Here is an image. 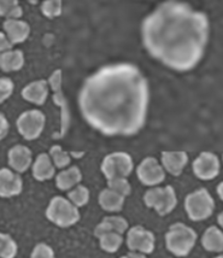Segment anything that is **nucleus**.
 <instances>
[{"mask_svg": "<svg viewBox=\"0 0 223 258\" xmlns=\"http://www.w3.org/2000/svg\"><path fill=\"white\" fill-rule=\"evenodd\" d=\"M150 86L131 63L102 66L80 88L78 106L84 120L107 137H132L145 125Z\"/></svg>", "mask_w": 223, "mask_h": 258, "instance_id": "nucleus-1", "label": "nucleus"}, {"mask_svg": "<svg viewBox=\"0 0 223 258\" xmlns=\"http://www.w3.org/2000/svg\"><path fill=\"white\" fill-rule=\"evenodd\" d=\"M210 24L202 11L182 2H165L145 17L141 36L146 52L169 69L189 72L200 63Z\"/></svg>", "mask_w": 223, "mask_h": 258, "instance_id": "nucleus-2", "label": "nucleus"}, {"mask_svg": "<svg viewBox=\"0 0 223 258\" xmlns=\"http://www.w3.org/2000/svg\"><path fill=\"white\" fill-rule=\"evenodd\" d=\"M196 242V231L181 222L172 224L165 234L166 248L176 257L188 256L195 247Z\"/></svg>", "mask_w": 223, "mask_h": 258, "instance_id": "nucleus-3", "label": "nucleus"}, {"mask_svg": "<svg viewBox=\"0 0 223 258\" xmlns=\"http://www.w3.org/2000/svg\"><path fill=\"white\" fill-rule=\"evenodd\" d=\"M185 210L194 222H201L209 219L214 211V200L207 189L200 188L190 192L185 198Z\"/></svg>", "mask_w": 223, "mask_h": 258, "instance_id": "nucleus-4", "label": "nucleus"}, {"mask_svg": "<svg viewBox=\"0 0 223 258\" xmlns=\"http://www.w3.org/2000/svg\"><path fill=\"white\" fill-rule=\"evenodd\" d=\"M45 216L48 221L63 229L76 224L80 219L78 209L71 204L68 199L61 196H57L51 199L46 208Z\"/></svg>", "mask_w": 223, "mask_h": 258, "instance_id": "nucleus-5", "label": "nucleus"}, {"mask_svg": "<svg viewBox=\"0 0 223 258\" xmlns=\"http://www.w3.org/2000/svg\"><path fill=\"white\" fill-rule=\"evenodd\" d=\"M143 200L146 207L154 209L162 217L174 211L177 206L176 191L172 186L153 187L145 192Z\"/></svg>", "mask_w": 223, "mask_h": 258, "instance_id": "nucleus-6", "label": "nucleus"}, {"mask_svg": "<svg viewBox=\"0 0 223 258\" xmlns=\"http://www.w3.org/2000/svg\"><path fill=\"white\" fill-rule=\"evenodd\" d=\"M48 87H51L53 91V101L55 106L61 109V128L58 138H63L67 133L71 125V111L68 107V102L66 97L62 89L63 86V74L61 70H57L52 73V75L48 78Z\"/></svg>", "mask_w": 223, "mask_h": 258, "instance_id": "nucleus-7", "label": "nucleus"}, {"mask_svg": "<svg viewBox=\"0 0 223 258\" xmlns=\"http://www.w3.org/2000/svg\"><path fill=\"white\" fill-rule=\"evenodd\" d=\"M133 168V159L126 152L111 153L103 158L101 163V171L107 180L114 178H128Z\"/></svg>", "mask_w": 223, "mask_h": 258, "instance_id": "nucleus-8", "label": "nucleus"}, {"mask_svg": "<svg viewBox=\"0 0 223 258\" xmlns=\"http://www.w3.org/2000/svg\"><path fill=\"white\" fill-rule=\"evenodd\" d=\"M17 128L21 137L27 141H34L41 137L45 126V115L40 110H28L17 119Z\"/></svg>", "mask_w": 223, "mask_h": 258, "instance_id": "nucleus-9", "label": "nucleus"}, {"mask_svg": "<svg viewBox=\"0 0 223 258\" xmlns=\"http://www.w3.org/2000/svg\"><path fill=\"white\" fill-rule=\"evenodd\" d=\"M127 246L133 253L152 254L155 249V235L145 227L135 225L128 230Z\"/></svg>", "mask_w": 223, "mask_h": 258, "instance_id": "nucleus-10", "label": "nucleus"}, {"mask_svg": "<svg viewBox=\"0 0 223 258\" xmlns=\"http://www.w3.org/2000/svg\"><path fill=\"white\" fill-rule=\"evenodd\" d=\"M136 175L142 185L147 187H155L165 180V170L156 158L152 156L145 157L138 167Z\"/></svg>", "mask_w": 223, "mask_h": 258, "instance_id": "nucleus-11", "label": "nucleus"}, {"mask_svg": "<svg viewBox=\"0 0 223 258\" xmlns=\"http://www.w3.org/2000/svg\"><path fill=\"white\" fill-rule=\"evenodd\" d=\"M193 170L197 178L201 180H212L220 173V161L211 152H202L194 163Z\"/></svg>", "mask_w": 223, "mask_h": 258, "instance_id": "nucleus-12", "label": "nucleus"}, {"mask_svg": "<svg viewBox=\"0 0 223 258\" xmlns=\"http://www.w3.org/2000/svg\"><path fill=\"white\" fill-rule=\"evenodd\" d=\"M23 189V180L19 174L10 168L0 169V197L12 198L19 196Z\"/></svg>", "mask_w": 223, "mask_h": 258, "instance_id": "nucleus-13", "label": "nucleus"}, {"mask_svg": "<svg viewBox=\"0 0 223 258\" xmlns=\"http://www.w3.org/2000/svg\"><path fill=\"white\" fill-rule=\"evenodd\" d=\"M8 164L15 173H26L32 164V152L26 145L12 146L8 151Z\"/></svg>", "mask_w": 223, "mask_h": 258, "instance_id": "nucleus-14", "label": "nucleus"}, {"mask_svg": "<svg viewBox=\"0 0 223 258\" xmlns=\"http://www.w3.org/2000/svg\"><path fill=\"white\" fill-rule=\"evenodd\" d=\"M5 34L11 42V44H20L27 41L31 33V28L28 22L20 19L5 20L3 23Z\"/></svg>", "mask_w": 223, "mask_h": 258, "instance_id": "nucleus-15", "label": "nucleus"}, {"mask_svg": "<svg viewBox=\"0 0 223 258\" xmlns=\"http://www.w3.org/2000/svg\"><path fill=\"white\" fill-rule=\"evenodd\" d=\"M162 167L169 171L173 176H181L186 165L188 164V155L186 152H169L165 151L162 153Z\"/></svg>", "mask_w": 223, "mask_h": 258, "instance_id": "nucleus-16", "label": "nucleus"}, {"mask_svg": "<svg viewBox=\"0 0 223 258\" xmlns=\"http://www.w3.org/2000/svg\"><path fill=\"white\" fill-rule=\"evenodd\" d=\"M21 96L28 102L43 106L48 97V84L44 79L30 83L22 89Z\"/></svg>", "mask_w": 223, "mask_h": 258, "instance_id": "nucleus-17", "label": "nucleus"}, {"mask_svg": "<svg viewBox=\"0 0 223 258\" xmlns=\"http://www.w3.org/2000/svg\"><path fill=\"white\" fill-rule=\"evenodd\" d=\"M129 230L128 221L123 217H106L103 218L94 231L95 236L98 238L106 233H117V234L123 235Z\"/></svg>", "mask_w": 223, "mask_h": 258, "instance_id": "nucleus-18", "label": "nucleus"}, {"mask_svg": "<svg viewBox=\"0 0 223 258\" xmlns=\"http://www.w3.org/2000/svg\"><path fill=\"white\" fill-rule=\"evenodd\" d=\"M83 180L82 171L77 167V166H71L61 173L57 175V179H55V185L62 190V191H67V190H72L74 187L79 185V182Z\"/></svg>", "mask_w": 223, "mask_h": 258, "instance_id": "nucleus-19", "label": "nucleus"}, {"mask_svg": "<svg viewBox=\"0 0 223 258\" xmlns=\"http://www.w3.org/2000/svg\"><path fill=\"white\" fill-rule=\"evenodd\" d=\"M32 175L38 181H45L52 179L55 175V167L46 153L41 154L35 158L32 165Z\"/></svg>", "mask_w": 223, "mask_h": 258, "instance_id": "nucleus-20", "label": "nucleus"}, {"mask_svg": "<svg viewBox=\"0 0 223 258\" xmlns=\"http://www.w3.org/2000/svg\"><path fill=\"white\" fill-rule=\"evenodd\" d=\"M202 247L211 253H222L223 233L218 226H209L201 237Z\"/></svg>", "mask_w": 223, "mask_h": 258, "instance_id": "nucleus-21", "label": "nucleus"}, {"mask_svg": "<svg viewBox=\"0 0 223 258\" xmlns=\"http://www.w3.org/2000/svg\"><path fill=\"white\" fill-rule=\"evenodd\" d=\"M125 197L106 188L99 194L98 204L107 212H120L125 206Z\"/></svg>", "mask_w": 223, "mask_h": 258, "instance_id": "nucleus-22", "label": "nucleus"}, {"mask_svg": "<svg viewBox=\"0 0 223 258\" xmlns=\"http://www.w3.org/2000/svg\"><path fill=\"white\" fill-rule=\"evenodd\" d=\"M24 65V54L20 50H10L0 53V71L5 73L18 72Z\"/></svg>", "mask_w": 223, "mask_h": 258, "instance_id": "nucleus-23", "label": "nucleus"}, {"mask_svg": "<svg viewBox=\"0 0 223 258\" xmlns=\"http://www.w3.org/2000/svg\"><path fill=\"white\" fill-rule=\"evenodd\" d=\"M23 15L22 7L17 0H0V17L6 20L20 19Z\"/></svg>", "mask_w": 223, "mask_h": 258, "instance_id": "nucleus-24", "label": "nucleus"}, {"mask_svg": "<svg viewBox=\"0 0 223 258\" xmlns=\"http://www.w3.org/2000/svg\"><path fill=\"white\" fill-rule=\"evenodd\" d=\"M99 245L107 253H116L120 249L123 243V236L117 233H106L98 237Z\"/></svg>", "mask_w": 223, "mask_h": 258, "instance_id": "nucleus-25", "label": "nucleus"}, {"mask_svg": "<svg viewBox=\"0 0 223 258\" xmlns=\"http://www.w3.org/2000/svg\"><path fill=\"white\" fill-rule=\"evenodd\" d=\"M89 197L90 194L88 188L83 185H77L76 187L70 190V192H67L68 201H71V204H73L77 209L87 205L89 201Z\"/></svg>", "mask_w": 223, "mask_h": 258, "instance_id": "nucleus-26", "label": "nucleus"}, {"mask_svg": "<svg viewBox=\"0 0 223 258\" xmlns=\"http://www.w3.org/2000/svg\"><path fill=\"white\" fill-rule=\"evenodd\" d=\"M49 158L54 165L55 168L59 169H64L67 166L71 165L72 157L68 154L67 152H64L62 150L60 145H53L51 149H49Z\"/></svg>", "mask_w": 223, "mask_h": 258, "instance_id": "nucleus-27", "label": "nucleus"}, {"mask_svg": "<svg viewBox=\"0 0 223 258\" xmlns=\"http://www.w3.org/2000/svg\"><path fill=\"white\" fill-rule=\"evenodd\" d=\"M17 254V242L9 234L0 232V258H15Z\"/></svg>", "mask_w": 223, "mask_h": 258, "instance_id": "nucleus-28", "label": "nucleus"}, {"mask_svg": "<svg viewBox=\"0 0 223 258\" xmlns=\"http://www.w3.org/2000/svg\"><path fill=\"white\" fill-rule=\"evenodd\" d=\"M41 11L43 16L47 19H54V18H59L63 11L62 7V2L60 0H47V2H43L41 5Z\"/></svg>", "mask_w": 223, "mask_h": 258, "instance_id": "nucleus-29", "label": "nucleus"}, {"mask_svg": "<svg viewBox=\"0 0 223 258\" xmlns=\"http://www.w3.org/2000/svg\"><path fill=\"white\" fill-rule=\"evenodd\" d=\"M108 189L121 195L122 197H128L131 194V185L127 178H114V179L107 180Z\"/></svg>", "mask_w": 223, "mask_h": 258, "instance_id": "nucleus-30", "label": "nucleus"}, {"mask_svg": "<svg viewBox=\"0 0 223 258\" xmlns=\"http://www.w3.org/2000/svg\"><path fill=\"white\" fill-rule=\"evenodd\" d=\"M14 90L15 84L9 77H0V104L9 99Z\"/></svg>", "mask_w": 223, "mask_h": 258, "instance_id": "nucleus-31", "label": "nucleus"}, {"mask_svg": "<svg viewBox=\"0 0 223 258\" xmlns=\"http://www.w3.org/2000/svg\"><path fill=\"white\" fill-rule=\"evenodd\" d=\"M30 258H55L53 248L45 243L36 244Z\"/></svg>", "mask_w": 223, "mask_h": 258, "instance_id": "nucleus-32", "label": "nucleus"}, {"mask_svg": "<svg viewBox=\"0 0 223 258\" xmlns=\"http://www.w3.org/2000/svg\"><path fill=\"white\" fill-rule=\"evenodd\" d=\"M9 132V122L4 113L0 112V141H3Z\"/></svg>", "mask_w": 223, "mask_h": 258, "instance_id": "nucleus-33", "label": "nucleus"}, {"mask_svg": "<svg viewBox=\"0 0 223 258\" xmlns=\"http://www.w3.org/2000/svg\"><path fill=\"white\" fill-rule=\"evenodd\" d=\"M12 46L14 45L11 44V42L7 38V35L5 34V32L0 31V53L12 50Z\"/></svg>", "mask_w": 223, "mask_h": 258, "instance_id": "nucleus-34", "label": "nucleus"}, {"mask_svg": "<svg viewBox=\"0 0 223 258\" xmlns=\"http://www.w3.org/2000/svg\"><path fill=\"white\" fill-rule=\"evenodd\" d=\"M120 258H147L145 255L140 254V253H133V251H130L129 254L122 256Z\"/></svg>", "mask_w": 223, "mask_h": 258, "instance_id": "nucleus-35", "label": "nucleus"}, {"mask_svg": "<svg viewBox=\"0 0 223 258\" xmlns=\"http://www.w3.org/2000/svg\"><path fill=\"white\" fill-rule=\"evenodd\" d=\"M216 191H218L220 200H222V199H223V196H222V182L219 183V186H218V189H216Z\"/></svg>", "mask_w": 223, "mask_h": 258, "instance_id": "nucleus-36", "label": "nucleus"}, {"mask_svg": "<svg viewBox=\"0 0 223 258\" xmlns=\"http://www.w3.org/2000/svg\"><path fill=\"white\" fill-rule=\"evenodd\" d=\"M218 219H219V225H220V226H222V222H221V219H222V213H220V214H219V218H218Z\"/></svg>", "mask_w": 223, "mask_h": 258, "instance_id": "nucleus-37", "label": "nucleus"}, {"mask_svg": "<svg viewBox=\"0 0 223 258\" xmlns=\"http://www.w3.org/2000/svg\"><path fill=\"white\" fill-rule=\"evenodd\" d=\"M214 258H223V256H222V255H219V256H216V257H214Z\"/></svg>", "mask_w": 223, "mask_h": 258, "instance_id": "nucleus-38", "label": "nucleus"}]
</instances>
